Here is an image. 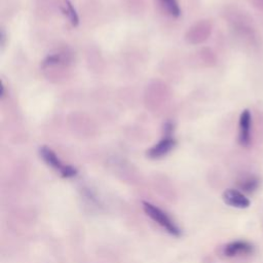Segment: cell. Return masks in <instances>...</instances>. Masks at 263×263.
<instances>
[{"instance_id":"1","label":"cell","mask_w":263,"mask_h":263,"mask_svg":"<svg viewBox=\"0 0 263 263\" xmlns=\"http://www.w3.org/2000/svg\"><path fill=\"white\" fill-rule=\"evenodd\" d=\"M143 210L145 214L151 218L155 223H157L159 226H161L166 232L174 236H180L182 233L181 228L178 226V224L160 208L157 205L148 202L143 201L142 202Z\"/></svg>"},{"instance_id":"2","label":"cell","mask_w":263,"mask_h":263,"mask_svg":"<svg viewBox=\"0 0 263 263\" xmlns=\"http://www.w3.org/2000/svg\"><path fill=\"white\" fill-rule=\"evenodd\" d=\"M39 154L44 162L59 172L63 178H72L77 174V170L72 165L63 164L57 154L48 147L42 146L39 149Z\"/></svg>"},{"instance_id":"3","label":"cell","mask_w":263,"mask_h":263,"mask_svg":"<svg viewBox=\"0 0 263 263\" xmlns=\"http://www.w3.org/2000/svg\"><path fill=\"white\" fill-rule=\"evenodd\" d=\"M254 252V246L248 240L236 239L226 243L223 247V255L229 258L251 255Z\"/></svg>"},{"instance_id":"4","label":"cell","mask_w":263,"mask_h":263,"mask_svg":"<svg viewBox=\"0 0 263 263\" xmlns=\"http://www.w3.org/2000/svg\"><path fill=\"white\" fill-rule=\"evenodd\" d=\"M222 199L227 205L235 209H247L251 205L250 199L238 189H226L222 194Z\"/></svg>"},{"instance_id":"5","label":"cell","mask_w":263,"mask_h":263,"mask_svg":"<svg viewBox=\"0 0 263 263\" xmlns=\"http://www.w3.org/2000/svg\"><path fill=\"white\" fill-rule=\"evenodd\" d=\"M251 126L252 116L249 109H245L239 116V132L238 143L242 147H248L251 144Z\"/></svg>"},{"instance_id":"6","label":"cell","mask_w":263,"mask_h":263,"mask_svg":"<svg viewBox=\"0 0 263 263\" xmlns=\"http://www.w3.org/2000/svg\"><path fill=\"white\" fill-rule=\"evenodd\" d=\"M175 144L176 141L172 137H164L162 140H160L157 144H155L147 151V156L152 159L160 158L166 155L174 148Z\"/></svg>"},{"instance_id":"7","label":"cell","mask_w":263,"mask_h":263,"mask_svg":"<svg viewBox=\"0 0 263 263\" xmlns=\"http://www.w3.org/2000/svg\"><path fill=\"white\" fill-rule=\"evenodd\" d=\"M259 179L256 176H248L246 178H243L240 182H239V188L247 193H252L254 191H256L259 187Z\"/></svg>"},{"instance_id":"8","label":"cell","mask_w":263,"mask_h":263,"mask_svg":"<svg viewBox=\"0 0 263 263\" xmlns=\"http://www.w3.org/2000/svg\"><path fill=\"white\" fill-rule=\"evenodd\" d=\"M159 1L161 2L162 6L171 15L176 17L180 15V8L177 0H159Z\"/></svg>"},{"instance_id":"9","label":"cell","mask_w":263,"mask_h":263,"mask_svg":"<svg viewBox=\"0 0 263 263\" xmlns=\"http://www.w3.org/2000/svg\"><path fill=\"white\" fill-rule=\"evenodd\" d=\"M65 3H66V10H65V11H66V13H67V15H68L70 22L72 23V25H73V26H76V25L78 24V21H79L78 15H77V13H76V10L74 9V7L72 6V4H71L70 1L66 0Z\"/></svg>"},{"instance_id":"10","label":"cell","mask_w":263,"mask_h":263,"mask_svg":"<svg viewBox=\"0 0 263 263\" xmlns=\"http://www.w3.org/2000/svg\"><path fill=\"white\" fill-rule=\"evenodd\" d=\"M164 134H165V137H171V135H172V132H173V129H174V125H173V123L172 122H166L165 124H164Z\"/></svg>"}]
</instances>
